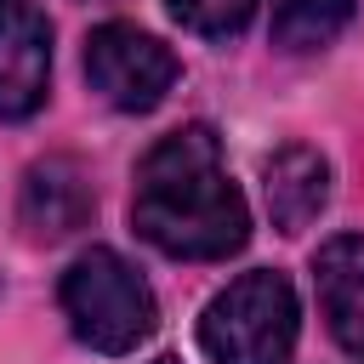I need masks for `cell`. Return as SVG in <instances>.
Returning <instances> with one entry per match:
<instances>
[{"label":"cell","instance_id":"cell-1","mask_svg":"<svg viewBox=\"0 0 364 364\" xmlns=\"http://www.w3.org/2000/svg\"><path fill=\"white\" fill-rule=\"evenodd\" d=\"M131 228L171 262H228L250 239V205L228 176L222 136L193 119L165 131L131 182Z\"/></svg>","mask_w":364,"mask_h":364},{"label":"cell","instance_id":"cell-2","mask_svg":"<svg viewBox=\"0 0 364 364\" xmlns=\"http://www.w3.org/2000/svg\"><path fill=\"white\" fill-rule=\"evenodd\" d=\"M57 307H63L74 341L102 358H125L159 330V301H154L148 279L114 245H91L63 267Z\"/></svg>","mask_w":364,"mask_h":364},{"label":"cell","instance_id":"cell-3","mask_svg":"<svg viewBox=\"0 0 364 364\" xmlns=\"http://www.w3.org/2000/svg\"><path fill=\"white\" fill-rule=\"evenodd\" d=\"M301 336L296 284L279 267H250L199 313V353L210 364H290Z\"/></svg>","mask_w":364,"mask_h":364},{"label":"cell","instance_id":"cell-4","mask_svg":"<svg viewBox=\"0 0 364 364\" xmlns=\"http://www.w3.org/2000/svg\"><path fill=\"white\" fill-rule=\"evenodd\" d=\"M176 74H182L176 51L136 23H102L85 34V80L119 114H154L171 97Z\"/></svg>","mask_w":364,"mask_h":364},{"label":"cell","instance_id":"cell-5","mask_svg":"<svg viewBox=\"0 0 364 364\" xmlns=\"http://www.w3.org/2000/svg\"><path fill=\"white\" fill-rule=\"evenodd\" d=\"M51 91V23L34 0H0V119L40 114Z\"/></svg>","mask_w":364,"mask_h":364},{"label":"cell","instance_id":"cell-6","mask_svg":"<svg viewBox=\"0 0 364 364\" xmlns=\"http://www.w3.org/2000/svg\"><path fill=\"white\" fill-rule=\"evenodd\" d=\"M97 210V193H91V176L80 159L68 154H46L23 171V188H17V228L34 239V245H57L68 233H80Z\"/></svg>","mask_w":364,"mask_h":364},{"label":"cell","instance_id":"cell-7","mask_svg":"<svg viewBox=\"0 0 364 364\" xmlns=\"http://www.w3.org/2000/svg\"><path fill=\"white\" fill-rule=\"evenodd\" d=\"M313 296L330 341L364 358V233H336L313 250Z\"/></svg>","mask_w":364,"mask_h":364},{"label":"cell","instance_id":"cell-8","mask_svg":"<svg viewBox=\"0 0 364 364\" xmlns=\"http://www.w3.org/2000/svg\"><path fill=\"white\" fill-rule=\"evenodd\" d=\"M262 205L279 233H301L330 205V159L307 142H284L262 165Z\"/></svg>","mask_w":364,"mask_h":364},{"label":"cell","instance_id":"cell-9","mask_svg":"<svg viewBox=\"0 0 364 364\" xmlns=\"http://www.w3.org/2000/svg\"><path fill=\"white\" fill-rule=\"evenodd\" d=\"M353 11H358V0H279L273 6V46L290 57L318 51L353 23Z\"/></svg>","mask_w":364,"mask_h":364},{"label":"cell","instance_id":"cell-10","mask_svg":"<svg viewBox=\"0 0 364 364\" xmlns=\"http://www.w3.org/2000/svg\"><path fill=\"white\" fill-rule=\"evenodd\" d=\"M165 11L199 40H233L262 11V0H165Z\"/></svg>","mask_w":364,"mask_h":364},{"label":"cell","instance_id":"cell-11","mask_svg":"<svg viewBox=\"0 0 364 364\" xmlns=\"http://www.w3.org/2000/svg\"><path fill=\"white\" fill-rule=\"evenodd\" d=\"M154 364H176V358H154Z\"/></svg>","mask_w":364,"mask_h":364}]
</instances>
